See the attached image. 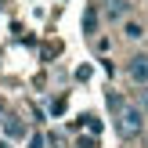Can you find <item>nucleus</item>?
Wrapping results in <instances>:
<instances>
[{
  "instance_id": "obj_1",
  "label": "nucleus",
  "mask_w": 148,
  "mask_h": 148,
  "mask_svg": "<svg viewBox=\"0 0 148 148\" xmlns=\"http://www.w3.org/2000/svg\"><path fill=\"white\" fill-rule=\"evenodd\" d=\"M116 130H119V137H127V141L141 137V134H145V112L127 101V105L116 112Z\"/></svg>"
},
{
  "instance_id": "obj_2",
  "label": "nucleus",
  "mask_w": 148,
  "mask_h": 148,
  "mask_svg": "<svg viewBox=\"0 0 148 148\" xmlns=\"http://www.w3.org/2000/svg\"><path fill=\"white\" fill-rule=\"evenodd\" d=\"M127 79H130L134 87H145V83H148V54H145V51L127 58Z\"/></svg>"
},
{
  "instance_id": "obj_3",
  "label": "nucleus",
  "mask_w": 148,
  "mask_h": 148,
  "mask_svg": "<svg viewBox=\"0 0 148 148\" xmlns=\"http://www.w3.org/2000/svg\"><path fill=\"white\" fill-rule=\"evenodd\" d=\"M101 14L108 22H123L130 14V0H101Z\"/></svg>"
},
{
  "instance_id": "obj_4",
  "label": "nucleus",
  "mask_w": 148,
  "mask_h": 148,
  "mask_svg": "<svg viewBox=\"0 0 148 148\" xmlns=\"http://www.w3.org/2000/svg\"><path fill=\"white\" fill-rule=\"evenodd\" d=\"M4 134L14 137V141H22V137H25V123H22L18 116H4Z\"/></svg>"
},
{
  "instance_id": "obj_5",
  "label": "nucleus",
  "mask_w": 148,
  "mask_h": 148,
  "mask_svg": "<svg viewBox=\"0 0 148 148\" xmlns=\"http://www.w3.org/2000/svg\"><path fill=\"white\" fill-rule=\"evenodd\" d=\"M123 36H127V40H145V25L141 22H127V25H123Z\"/></svg>"
},
{
  "instance_id": "obj_6",
  "label": "nucleus",
  "mask_w": 148,
  "mask_h": 148,
  "mask_svg": "<svg viewBox=\"0 0 148 148\" xmlns=\"http://www.w3.org/2000/svg\"><path fill=\"white\" fill-rule=\"evenodd\" d=\"M134 105L148 116V83H145V87H137V101H134Z\"/></svg>"
},
{
  "instance_id": "obj_7",
  "label": "nucleus",
  "mask_w": 148,
  "mask_h": 148,
  "mask_svg": "<svg viewBox=\"0 0 148 148\" xmlns=\"http://www.w3.org/2000/svg\"><path fill=\"white\" fill-rule=\"evenodd\" d=\"M94 25H98V11L90 7V11L83 14V29H87V33H94Z\"/></svg>"
}]
</instances>
